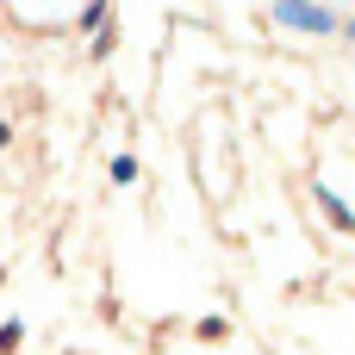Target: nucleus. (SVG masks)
I'll return each mask as SVG.
<instances>
[{
  "mask_svg": "<svg viewBox=\"0 0 355 355\" xmlns=\"http://www.w3.org/2000/svg\"><path fill=\"white\" fill-rule=\"evenodd\" d=\"M268 19H275V25H287V31H312V37L337 31V12H331L324 0H275V6H268Z\"/></svg>",
  "mask_w": 355,
  "mask_h": 355,
  "instance_id": "f257e3e1",
  "label": "nucleus"
},
{
  "mask_svg": "<svg viewBox=\"0 0 355 355\" xmlns=\"http://www.w3.org/2000/svg\"><path fill=\"white\" fill-rule=\"evenodd\" d=\"M312 200L324 206V218H331L343 237H355V206L343 200V193H337V187H331V181H312Z\"/></svg>",
  "mask_w": 355,
  "mask_h": 355,
  "instance_id": "f03ea898",
  "label": "nucleus"
},
{
  "mask_svg": "<svg viewBox=\"0 0 355 355\" xmlns=\"http://www.w3.org/2000/svg\"><path fill=\"white\" fill-rule=\"evenodd\" d=\"M137 181V156L125 150V156H112V187H131Z\"/></svg>",
  "mask_w": 355,
  "mask_h": 355,
  "instance_id": "7ed1b4c3",
  "label": "nucleus"
},
{
  "mask_svg": "<svg viewBox=\"0 0 355 355\" xmlns=\"http://www.w3.org/2000/svg\"><path fill=\"white\" fill-rule=\"evenodd\" d=\"M19 343H25V324H19V318H12V324H0V355H12Z\"/></svg>",
  "mask_w": 355,
  "mask_h": 355,
  "instance_id": "20e7f679",
  "label": "nucleus"
},
{
  "mask_svg": "<svg viewBox=\"0 0 355 355\" xmlns=\"http://www.w3.org/2000/svg\"><path fill=\"white\" fill-rule=\"evenodd\" d=\"M337 31H343V37L355 44V12H349V19H337Z\"/></svg>",
  "mask_w": 355,
  "mask_h": 355,
  "instance_id": "39448f33",
  "label": "nucleus"
},
{
  "mask_svg": "<svg viewBox=\"0 0 355 355\" xmlns=\"http://www.w3.org/2000/svg\"><path fill=\"white\" fill-rule=\"evenodd\" d=\"M6 144H12V125H6V119H0V150H6Z\"/></svg>",
  "mask_w": 355,
  "mask_h": 355,
  "instance_id": "423d86ee",
  "label": "nucleus"
}]
</instances>
